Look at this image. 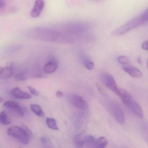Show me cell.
<instances>
[{
  "label": "cell",
  "instance_id": "484cf974",
  "mask_svg": "<svg viewBox=\"0 0 148 148\" xmlns=\"http://www.w3.org/2000/svg\"><path fill=\"white\" fill-rule=\"evenodd\" d=\"M41 142L44 144L47 143L48 142V139L45 137H42L41 138Z\"/></svg>",
  "mask_w": 148,
  "mask_h": 148
},
{
  "label": "cell",
  "instance_id": "ac0fdd59",
  "mask_svg": "<svg viewBox=\"0 0 148 148\" xmlns=\"http://www.w3.org/2000/svg\"><path fill=\"white\" fill-rule=\"evenodd\" d=\"M46 122L49 128L54 130H58L59 128L57 125V122L54 119L47 118Z\"/></svg>",
  "mask_w": 148,
  "mask_h": 148
},
{
  "label": "cell",
  "instance_id": "277c9868",
  "mask_svg": "<svg viewBox=\"0 0 148 148\" xmlns=\"http://www.w3.org/2000/svg\"><path fill=\"white\" fill-rule=\"evenodd\" d=\"M101 79L106 87L116 94V93L119 87L117 86L115 79L111 74L108 73H104L101 75Z\"/></svg>",
  "mask_w": 148,
  "mask_h": 148
},
{
  "label": "cell",
  "instance_id": "603a6c76",
  "mask_svg": "<svg viewBox=\"0 0 148 148\" xmlns=\"http://www.w3.org/2000/svg\"><path fill=\"white\" fill-rule=\"evenodd\" d=\"M148 41H147V40L144 41L142 45V49H143V50H145V51H147L148 49Z\"/></svg>",
  "mask_w": 148,
  "mask_h": 148
},
{
  "label": "cell",
  "instance_id": "ba28073f",
  "mask_svg": "<svg viewBox=\"0 0 148 148\" xmlns=\"http://www.w3.org/2000/svg\"><path fill=\"white\" fill-rule=\"evenodd\" d=\"M4 105L6 108L12 110L20 116H22L24 115V111L22 107L17 102L14 101H8L5 102Z\"/></svg>",
  "mask_w": 148,
  "mask_h": 148
},
{
  "label": "cell",
  "instance_id": "7c38bea8",
  "mask_svg": "<svg viewBox=\"0 0 148 148\" xmlns=\"http://www.w3.org/2000/svg\"><path fill=\"white\" fill-rule=\"evenodd\" d=\"M108 141L105 137L101 136L95 140L93 144L92 145V148H105L107 146Z\"/></svg>",
  "mask_w": 148,
  "mask_h": 148
},
{
  "label": "cell",
  "instance_id": "d6986e66",
  "mask_svg": "<svg viewBox=\"0 0 148 148\" xmlns=\"http://www.w3.org/2000/svg\"><path fill=\"white\" fill-rule=\"evenodd\" d=\"M96 139L93 136L87 135L84 137V143L85 145L92 146L94 143Z\"/></svg>",
  "mask_w": 148,
  "mask_h": 148
},
{
  "label": "cell",
  "instance_id": "2e32d148",
  "mask_svg": "<svg viewBox=\"0 0 148 148\" xmlns=\"http://www.w3.org/2000/svg\"><path fill=\"white\" fill-rule=\"evenodd\" d=\"M30 108L33 112H34V114L38 116L43 117L45 116V112L40 106L34 104L31 105Z\"/></svg>",
  "mask_w": 148,
  "mask_h": 148
},
{
  "label": "cell",
  "instance_id": "ffe728a7",
  "mask_svg": "<svg viewBox=\"0 0 148 148\" xmlns=\"http://www.w3.org/2000/svg\"><path fill=\"white\" fill-rule=\"evenodd\" d=\"M118 61L120 64L123 65H127L130 63V60L129 58L125 56H119L117 58Z\"/></svg>",
  "mask_w": 148,
  "mask_h": 148
},
{
  "label": "cell",
  "instance_id": "7a4b0ae2",
  "mask_svg": "<svg viewBox=\"0 0 148 148\" xmlns=\"http://www.w3.org/2000/svg\"><path fill=\"white\" fill-rule=\"evenodd\" d=\"M8 135L18 140L23 144H27L30 141L32 133L26 127L12 126L7 130Z\"/></svg>",
  "mask_w": 148,
  "mask_h": 148
},
{
  "label": "cell",
  "instance_id": "30bf717a",
  "mask_svg": "<svg viewBox=\"0 0 148 148\" xmlns=\"http://www.w3.org/2000/svg\"><path fill=\"white\" fill-rule=\"evenodd\" d=\"M12 96L14 98L20 99H30L32 98L31 94L23 91L18 87H15L11 92Z\"/></svg>",
  "mask_w": 148,
  "mask_h": 148
},
{
  "label": "cell",
  "instance_id": "4316f807",
  "mask_svg": "<svg viewBox=\"0 0 148 148\" xmlns=\"http://www.w3.org/2000/svg\"><path fill=\"white\" fill-rule=\"evenodd\" d=\"M137 62L138 64H141L142 63V60H141V58H138L137 59Z\"/></svg>",
  "mask_w": 148,
  "mask_h": 148
},
{
  "label": "cell",
  "instance_id": "e0dca14e",
  "mask_svg": "<svg viewBox=\"0 0 148 148\" xmlns=\"http://www.w3.org/2000/svg\"><path fill=\"white\" fill-rule=\"evenodd\" d=\"M10 118L8 116L6 111L0 112V123L3 125H7L11 123Z\"/></svg>",
  "mask_w": 148,
  "mask_h": 148
},
{
  "label": "cell",
  "instance_id": "5bb4252c",
  "mask_svg": "<svg viewBox=\"0 0 148 148\" xmlns=\"http://www.w3.org/2000/svg\"><path fill=\"white\" fill-rule=\"evenodd\" d=\"M84 137L82 133H79L75 136L73 138L74 146L77 148H82L84 146Z\"/></svg>",
  "mask_w": 148,
  "mask_h": 148
},
{
  "label": "cell",
  "instance_id": "52a82bcc",
  "mask_svg": "<svg viewBox=\"0 0 148 148\" xmlns=\"http://www.w3.org/2000/svg\"><path fill=\"white\" fill-rule=\"evenodd\" d=\"M45 6V1L43 0H37L34 2L33 8L30 12L31 17L37 18L41 14Z\"/></svg>",
  "mask_w": 148,
  "mask_h": 148
},
{
  "label": "cell",
  "instance_id": "d4e9b609",
  "mask_svg": "<svg viewBox=\"0 0 148 148\" xmlns=\"http://www.w3.org/2000/svg\"><path fill=\"white\" fill-rule=\"evenodd\" d=\"M56 96H57L58 97L61 98L63 96V92L60 91L58 90L57 91V92H56Z\"/></svg>",
  "mask_w": 148,
  "mask_h": 148
},
{
  "label": "cell",
  "instance_id": "3957f363",
  "mask_svg": "<svg viewBox=\"0 0 148 148\" xmlns=\"http://www.w3.org/2000/svg\"><path fill=\"white\" fill-rule=\"evenodd\" d=\"M109 110L115 120L120 124H123L125 121L124 112L122 107L116 103H112L109 106Z\"/></svg>",
  "mask_w": 148,
  "mask_h": 148
},
{
  "label": "cell",
  "instance_id": "83f0119b",
  "mask_svg": "<svg viewBox=\"0 0 148 148\" xmlns=\"http://www.w3.org/2000/svg\"><path fill=\"white\" fill-rule=\"evenodd\" d=\"M2 98H1V97H0V103H1V102H2Z\"/></svg>",
  "mask_w": 148,
  "mask_h": 148
},
{
  "label": "cell",
  "instance_id": "f1b7e54d",
  "mask_svg": "<svg viewBox=\"0 0 148 148\" xmlns=\"http://www.w3.org/2000/svg\"></svg>",
  "mask_w": 148,
  "mask_h": 148
},
{
  "label": "cell",
  "instance_id": "8992f818",
  "mask_svg": "<svg viewBox=\"0 0 148 148\" xmlns=\"http://www.w3.org/2000/svg\"><path fill=\"white\" fill-rule=\"evenodd\" d=\"M71 102L75 107L80 110H86L89 107L87 101L79 95H73L71 98Z\"/></svg>",
  "mask_w": 148,
  "mask_h": 148
},
{
  "label": "cell",
  "instance_id": "4fadbf2b",
  "mask_svg": "<svg viewBox=\"0 0 148 148\" xmlns=\"http://www.w3.org/2000/svg\"><path fill=\"white\" fill-rule=\"evenodd\" d=\"M12 76H14V79L18 81H23L27 79L26 74L25 71L18 70L14 67Z\"/></svg>",
  "mask_w": 148,
  "mask_h": 148
},
{
  "label": "cell",
  "instance_id": "9c48e42d",
  "mask_svg": "<svg viewBox=\"0 0 148 148\" xmlns=\"http://www.w3.org/2000/svg\"><path fill=\"white\" fill-rule=\"evenodd\" d=\"M123 70L130 76L136 78H140L143 77L141 71L136 67L132 66L125 65L123 67Z\"/></svg>",
  "mask_w": 148,
  "mask_h": 148
},
{
  "label": "cell",
  "instance_id": "cb8c5ba5",
  "mask_svg": "<svg viewBox=\"0 0 148 148\" xmlns=\"http://www.w3.org/2000/svg\"><path fill=\"white\" fill-rule=\"evenodd\" d=\"M6 5V1L4 0H0V10L3 9Z\"/></svg>",
  "mask_w": 148,
  "mask_h": 148
},
{
  "label": "cell",
  "instance_id": "5b68a950",
  "mask_svg": "<svg viewBox=\"0 0 148 148\" xmlns=\"http://www.w3.org/2000/svg\"><path fill=\"white\" fill-rule=\"evenodd\" d=\"M125 106L130 109L136 116L140 119L143 118V112L139 104L135 101L133 98L131 99L125 104Z\"/></svg>",
  "mask_w": 148,
  "mask_h": 148
},
{
  "label": "cell",
  "instance_id": "8fae6325",
  "mask_svg": "<svg viewBox=\"0 0 148 148\" xmlns=\"http://www.w3.org/2000/svg\"><path fill=\"white\" fill-rule=\"evenodd\" d=\"M58 64L55 60L48 61L44 66V71L46 74H51L57 70Z\"/></svg>",
  "mask_w": 148,
  "mask_h": 148
},
{
  "label": "cell",
  "instance_id": "6da1fadb",
  "mask_svg": "<svg viewBox=\"0 0 148 148\" xmlns=\"http://www.w3.org/2000/svg\"><path fill=\"white\" fill-rule=\"evenodd\" d=\"M148 9H146L140 16H138L126 22L123 25L116 28L112 33V35H123L132 29L142 25L148 21Z\"/></svg>",
  "mask_w": 148,
  "mask_h": 148
},
{
  "label": "cell",
  "instance_id": "9a60e30c",
  "mask_svg": "<svg viewBox=\"0 0 148 148\" xmlns=\"http://www.w3.org/2000/svg\"><path fill=\"white\" fill-rule=\"evenodd\" d=\"M12 72L6 67L0 66V79H7L12 76Z\"/></svg>",
  "mask_w": 148,
  "mask_h": 148
},
{
  "label": "cell",
  "instance_id": "44dd1931",
  "mask_svg": "<svg viewBox=\"0 0 148 148\" xmlns=\"http://www.w3.org/2000/svg\"><path fill=\"white\" fill-rule=\"evenodd\" d=\"M84 65L85 66L87 70H90V71H92V70H93L94 67H95L94 63H93V62L90 60H86L85 62Z\"/></svg>",
  "mask_w": 148,
  "mask_h": 148
},
{
  "label": "cell",
  "instance_id": "7402d4cb",
  "mask_svg": "<svg viewBox=\"0 0 148 148\" xmlns=\"http://www.w3.org/2000/svg\"><path fill=\"white\" fill-rule=\"evenodd\" d=\"M28 89L31 94L35 96H38L40 95V92L32 86H28Z\"/></svg>",
  "mask_w": 148,
  "mask_h": 148
}]
</instances>
